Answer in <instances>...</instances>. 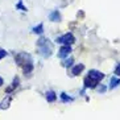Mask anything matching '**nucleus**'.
Here are the masks:
<instances>
[{
  "label": "nucleus",
  "instance_id": "nucleus-12",
  "mask_svg": "<svg viewBox=\"0 0 120 120\" xmlns=\"http://www.w3.org/2000/svg\"><path fill=\"white\" fill-rule=\"evenodd\" d=\"M5 56H7V52H5V50H0V60L4 58Z\"/></svg>",
  "mask_w": 120,
  "mask_h": 120
},
{
  "label": "nucleus",
  "instance_id": "nucleus-4",
  "mask_svg": "<svg viewBox=\"0 0 120 120\" xmlns=\"http://www.w3.org/2000/svg\"><path fill=\"white\" fill-rule=\"evenodd\" d=\"M57 41L60 44H66V45H70V44H73L75 41L74 36L71 34V33H66V34H64L62 37H60V38H57Z\"/></svg>",
  "mask_w": 120,
  "mask_h": 120
},
{
  "label": "nucleus",
  "instance_id": "nucleus-6",
  "mask_svg": "<svg viewBox=\"0 0 120 120\" xmlns=\"http://www.w3.org/2000/svg\"><path fill=\"white\" fill-rule=\"evenodd\" d=\"M49 19L52 20V21H60V19H61V15L58 13V11H53L52 13L49 15Z\"/></svg>",
  "mask_w": 120,
  "mask_h": 120
},
{
  "label": "nucleus",
  "instance_id": "nucleus-10",
  "mask_svg": "<svg viewBox=\"0 0 120 120\" xmlns=\"http://www.w3.org/2000/svg\"><path fill=\"white\" fill-rule=\"evenodd\" d=\"M42 29H44L42 24H40L38 26H36V28L33 29V32H34V33H41V32H42Z\"/></svg>",
  "mask_w": 120,
  "mask_h": 120
},
{
  "label": "nucleus",
  "instance_id": "nucleus-11",
  "mask_svg": "<svg viewBox=\"0 0 120 120\" xmlns=\"http://www.w3.org/2000/svg\"><path fill=\"white\" fill-rule=\"evenodd\" d=\"M61 98H62V100H64V102H71V100H73L70 96L65 95V94H62V95H61Z\"/></svg>",
  "mask_w": 120,
  "mask_h": 120
},
{
  "label": "nucleus",
  "instance_id": "nucleus-7",
  "mask_svg": "<svg viewBox=\"0 0 120 120\" xmlns=\"http://www.w3.org/2000/svg\"><path fill=\"white\" fill-rule=\"evenodd\" d=\"M83 69H85V66H83V65H77V66L73 67L71 73H73L74 75H78L79 73H82V70H83Z\"/></svg>",
  "mask_w": 120,
  "mask_h": 120
},
{
  "label": "nucleus",
  "instance_id": "nucleus-8",
  "mask_svg": "<svg viewBox=\"0 0 120 120\" xmlns=\"http://www.w3.org/2000/svg\"><path fill=\"white\" fill-rule=\"evenodd\" d=\"M46 99H48V102H54L56 100V94L53 91L46 92Z\"/></svg>",
  "mask_w": 120,
  "mask_h": 120
},
{
  "label": "nucleus",
  "instance_id": "nucleus-15",
  "mask_svg": "<svg viewBox=\"0 0 120 120\" xmlns=\"http://www.w3.org/2000/svg\"><path fill=\"white\" fill-rule=\"evenodd\" d=\"M3 85V79H1V78H0V86Z\"/></svg>",
  "mask_w": 120,
  "mask_h": 120
},
{
  "label": "nucleus",
  "instance_id": "nucleus-13",
  "mask_svg": "<svg viewBox=\"0 0 120 120\" xmlns=\"http://www.w3.org/2000/svg\"><path fill=\"white\" fill-rule=\"evenodd\" d=\"M115 74H116V75H120V65H117L116 70H115Z\"/></svg>",
  "mask_w": 120,
  "mask_h": 120
},
{
  "label": "nucleus",
  "instance_id": "nucleus-2",
  "mask_svg": "<svg viewBox=\"0 0 120 120\" xmlns=\"http://www.w3.org/2000/svg\"><path fill=\"white\" fill-rule=\"evenodd\" d=\"M103 77H104V75H103L100 71L91 70L90 74H88V77L86 78V81H85L86 82V87H95L99 82L103 79Z\"/></svg>",
  "mask_w": 120,
  "mask_h": 120
},
{
  "label": "nucleus",
  "instance_id": "nucleus-5",
  "mask_svg": "<svg viewBox=\"0 0 120 120\" xmlns=\"http://www.w3.org/2000/svg\"><path fill=\"white\" fill-rule=\"evenodd\" d=\"M70 52H71V48L69 45L62 46V48H61V50H60V57H61V58H64V57L69 56V54H70Z\"/></svg>",
  "mask_w": 120,
  "mask_h": 120
},
{
  "label": "nucleus",
  "instance_id": "nucleus-3",
  "mask_svg": "<svg viewBox=\"0 0 120 120\" xmlns=\"http://www.w3.org/2000/svg\"><path fill=\"white\" fill-rule=\"evenodd\" d=\"M37 46L40 49V53L42 54L44 57H50L52 52H53V45L49 42V40L46 38H40L37 41Z\"/></svg>",
  "mask_w": 120,
  "mask_h": 120
},
{
  "label": "nucleus",
  "instance_id": "nucleus-1",
  "mask_svg": "<svg viewBox=\"0 0 120 120\" xmlns=\"http://www.w3.org/2000/svg\"><path fill=\"white\" fill-rule=\"evenodd\" d=\"M16 62H17L20 66H22L25 74L26 73H30L33 70V64H32V58L29 54H25V53H20L16 56Z\"/></svg>",
  "mask_w": 120,
  "mask_h": 120
},
{
  "label": "nucleus",
  "instance_id": "nucleus-14",
  "mask_svg": "<svg viewBox=\"0 0 120 120\" xmlns=\"http://www.w3.org/2000/svg\"><path fill=\"white\" fill-rule=\"evenodd\" d=\"M71 62H73V60H67L66 61V65H71Z\"/></svg>",
  "mask_w": 120,
  "mask_h": 120
},
{
  "label": "nucleus",
  "instance_id": "nucleus-9",
  "mask_svg": "<svg viewBox=\"0 0 120 120\" xmlns=\"http://www.w3.org/2000/svg\"><path fill=\"white\" fill-rule=\"evenodd\" d=\"M119 83H120V81L117 78H112L111 82H109V88H115L116 86H119Z\"/></svg>",
  "mask_w": 120,
  "mask_h": 120
}]
</instances>
